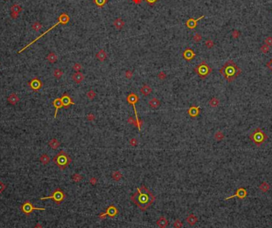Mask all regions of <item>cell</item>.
<instances>
[{
  "instance_id": "obj_13",
  "label": "cell",
  "mask_w": 272,
  "mask_h": 228,
  "mask_svg": "<svg viewBox=\"0 0 272 228\" xmlns=\"http://www.w3.org/2000/svg\"><path fill=\"white\" fill-rule=\"evenodd\" d=\"M61 100L63 107H65V108L69 107L70 105H74V104H75V103L72 101V100L71 99V97H70V96H69V94H67V93H65V94L61 96Z\"/></svg>"
},
{
  "instance_id": "obj_49",
  "label": "cell",
  "mask_w": 272,
  "mask_h": 228,
  "mask_svg": "<svg viewBox=\"0 0 272 228\" xmlns=\"http://www.w3.org/2000/svg\"><path fill=\"white\" fill-rule=\"evenodd\" d=\"M145 1H146L147 3L149 4L150 6H153V5H154V4L158 1V0H145Z\"/></svg>"
},
{
  "instance_id": "obj_54",
  "label": "cell",
  "mask_w": 272,
  "mask_h": 228,
  "mask_svg": "<svg viewBox=\"0 0 272 228\" xmlns=\"http://www.w3.org/2000/svg\"><path fill=\"white\" fill-rule=\"evenodd\" d=\"M87 118H88V121H93V120L95 119L94 115H93V114H89V115H88Z\"/></svg>"
},
{
  "instance_id": "obj_50",
  "label": "cell",
  "mask_w": 272,
  "mask_h": 228,
  "mask_svg": "<svg viewBox=\"0 0 272 228\" xmlns=\"http://www.w3.org/2000/svg\"><path fill=\"white\" fill-rule=\"evenodd\" d=\"M128 122L129 123H130V124H134V126H137V122H136V119L134 120L133 118H128Z\"/></svg>"
},
{
  "instance_id": "obj_42",
  "label": "cell",
  "mask_w": 272,
  "mask_h": 228,
  "mask_svg": "<svg viewBox=\"0 0 272 228\" xmlns=\"http://www.w3.org/2000/svg\"><path fill=\"white\" fill-rule=\"evenodd\" d=\"M173 226H174V227H176V228H181V227H182V226H183V223L181 222V220H179V219H177V220L174 222V223H173Z\"/></svg>"
},
{
  "instance_id": "obj_52",
  "label": "cell",
  "mask_w": 272,
  "mask_h": 228,
  "mask_svg": "<svg viewBox=\"0 0 272 228\" xmlns=\"http://www.w3.org/2000/svg\"><path fill=\"white\" fill-rule=\"evenodd\" d=\"M89 182H90V184H92L93 185H95L96 184V182H97V180H96V177H92L89 180Z\"/></svg>"
},
{
  "instance_id": "obj_32",
  "label": "cell",
  "mask_w": 272,
  "mask_h": 228,
  "mask_svg": "<svg viewBox=\"0 0 272 228\" xmlns=\"http://www.w3.org/2000/svg\"><path fill=\"white\" fill-rule=\"evenodd\" d=\"M259 188L263 192H268L270 190V185L266 183V182H263Z\"/></svg>"
},
{
  "instance_id": "obj_17",
  "label": "cell",
  "mask_w": 272,
  "mask_h": 228,
  "mask_svg": "<svg viewBox=\"0 0 272 228\" xmlns=\"http://www.w3.org/2000/svg\"><path fill=\"white\" fill-rule=\"evenodd\" d=\"M72 80L76 83H80L84 79V74L81 72H76V73H74L72 76Z\"/></svg>"
},
{
  "instance_id": "obj_26",
  "label": "cell",
  "mask_w": 272,
  "mask_h": 228,
  "mask_svg": "<svg viewBox=\"0 0 272 228\" xmlns=\"http://www.w3.org/2000/svg\"><path fill=\"white\" fill-rule=\"evenodd\" d=\"M60 145H61L60 142L56 138H53L49 142V146L53 150H57L60 146Z\"/></svg>"
},
{
  "instance_id": "obj_11",
  "label": "cell",
  "mask_w": 272,
  "mask_h": 228,
  "mask_svg": "<svg viewBox=\"0 0 272 228\" xmlns=\"http://www.w3.org/2000/svg\"><path fill=\"white\" fill-rule=\"evenodd\" d=\"M29 86L33 92H37L42 87V82L38 78H33L30 82H29Z\"/></svg>"
},
{
  "instance_id": "obj_41",
  "label": "cell",
  "mask_w": 272,
  "mask_h": 228,
  "mask_svg": "<svg viewBox=\"0 0 272 228\" xmlns=\"http://www.w3.org/2000/svg\"><path fill=\"white\" fill-rule=\"evenodd\" d=\"M201 40H202V36H201L200 33H195V35L193 36V41L198 43V42H200Z\"/></svg>"
},
{
  "instance_id": "obj_21",
  "label": "cell",
  "mask_w": 272,
  "mask_h": 228,
  "mask_svg": "<svg viewBox=\"0 0 272 228\" xmlns=\"http://www.w3.org/2000/svg\"><path fill=\"white\" fill-rule=\"evenodd\" d=\"M156 223H157L158 226H159L161 228H165V227H166L168 226L169 222H168V220L166 219V218L165 216H161L158 219V220L157 221Z\"/></svg>"
},
{
  "instance_id": "obj_23",
  "label": "cell",
  "mask_w": 272,
  "mask_h": 228,
  "mask_svg": "<svg viewBox=\"0 0 272 228\" xmlns=\"http://www.w3.org/2000/svg\"><path fill=\"white\" fill-rule=\"evenodd\" d=\"M197 218L196 215H194L193 214H190L186 219V221L187 222V223L190 225V226H193L195 225L197 222Z\"/></svg>"
},
{
  "instance_id": "obj_36",
  "label": "cell",
  "mask_w": 272,
  "mask_h": 228,
  "mask_svg": "<svg viewBox=\"0 0 272 228\" xmlns=\"http://www.w3.org/2000/svg\"><path fill=\"white\" fill-rule=\"evenodd\" d=\"M214 138H215V139L217 140V141H221V140L224 138V133H223L221 131H218V132H216V133H215Z\"/></svg>"
},
{
  "instance_id": "obj_45",
  "label": "cell",
  "mask_w": 272,
  "mask_h": 228,
  "mask_svg": "<svg viewBox=\"0 0 272 228\" xmlns=\"http://www.w3.org/2000/svg\"><path fill=\"white\" fill-rule=\"evenodd\" d=\"M158 77L159 80H165V79L166 78V74L164 72H160L158 73Z\"/></svg>"
},
{
  "instance_id": "obj_27",
  "label": "cell",
  "mask_w": 272,
  "mask_h": 228,
  "mask_svg": "<svg viewBox=\"0 0 272 228\" xmlns=\"http://www.w3.org/2000/svg\"><path fill=\"white\" fill-rule=\"evenodd\" d=\"M149 105L150 107H152L154 109H157L160 106V101L157 98H153L149 101Z\"/></svg>"
},
{
  "instance_id": "obj_35",
  "label": "cell",
  "mask_w": 272,
  "mask_h": 228,
  "mask_svg": "<svg viewBox=\"0 0 272 228\" xmlns=\"http://www.w3.org/2000/svg\"><path fill=\"white\" fill-rule=\"evenodd\" d=\"M96 96V92H94L93 90H90V91H88V92H87V97L90 100H93L95 99Z\"/></svg>"
},
{
  "instance_id": "obj_14",
  "label": "cell",
  "mask_w": 272,
  "mask_h": 228,
  "mask_svg": "<svg viewBox=\"0 0 272 228\" xmlns=\"http://www.w3.org/2000/svg\"><path fill=\"white\" fill-rule=\"evenodd\" d=\"M183 58L186 61H191L192 60H193V58L196 56V53H194V51L192 49H186L184 52H183Z\"/></svg>"
},
{
  "instance_id": "obj_37",
  "label": "cell",
  "mask_w": 272,
  "mask_h": 228,
  "mask_svg": "<svg viewBox=\"0 0 272 228\" xmlns=\"http://www.w3.org/2000/svg\"><path fill=\"white\" fill-rule=\"evenodd\" d=\"M32 28L35 30V31H39L41 28H42V26L40 22H35L33 25H32Z\"/></svg>"
},
{
  "instance_id": "obj_5",
  "label": "cell",
  "mask_w": 272,
  "mask_h": 228,
  "mask_svg": "<svg viewBox=\"0 0 272 228\" xmlns=\"http://www.w3.org/2000/svg\"><path fill=\"white\" fill-rule=\"evenodd\" d=\"M266 138L267 135L260 128L255 129V130L250 135V139L251 142H253L258 146L262 145L266 140Z\"/></svg>"
},
{
  "instance_id": "obj_2",
  "label": "cell",
  "mask_w": 272,
  "mask_h": 228,
  "mask_svg": "<svg viewBox=\"0 0 272 228\" xmlns=\"http://www.w3.org/2000/svg\"><path fill=\"white\" fill-rule=\"evenodd\" d=\"M242 72V69L232 60L227 61L224 66L220 69V73L229 83L235 80L237 76Z\"/></svg>"
},
{
  "instance_id": "obj_20",
  "label": "cell",
  "mask_w": 272,
  "mask_h": 228,
  "mask_svg": "<svg viewBox=\"0 0 272 228\" xmlns=\"http://www.w3.org/2000/svg\"><path fill=\"white\" fill-rule=\"evenodd\" d=\"M7 101L11 105H16L19 102V98H18V96L15 93H12V94H11L8 96Z\"/></svg>"
},
{
  "instance_id": "obj_1",
  "label": "cell",
  "mask_w": 272,
  "mask_h": 228,
  "mask_svg": "<svg viewBox=\"0 0 272 228\" xmlns=\"http://www.w3.org/2000/svg\"><path fill=\"white\" fill-rule=\"evenodd\" d=\"M130 200L138 206L141 211H145L153 204L155 200V196L145 185H142L141 188L137 189V192L131 196Z\"/></svg>"
},
{
  "instance_id": "obj_24",
  "label": "cell",
  "mask_w": 272,
  "mask_h": 228,
  "mask_svg": "<svg viewBox=\"0 0 272 228\" xmlns=\"http://www.w3.org/2000/svg\"><path fill=\"white\" fill-rule=\"evenodd\" d=\"M69 20H70V18L66 13L61 14L60 15V17L58 18V22H60V23L63 24V25H66L67 23H69Z\"/></svg>"
},
{
  "instance_id": "obj_38",
  "label": "cell",
  "mask_w": 272,
  "mask_h": 228,
  "mask_svg": "<svg viewBox=\"0 0 272 228\" xmlns=\"http://www.w3.org/2000/svg\"><path fill=\"white\" fill-rule=\"evenodd\" d=\"M72 180H73L74 182H79V181H80V180L83 179V177H82L81 175H80V174H78V173H76V174H74V175L72 176Z\"/></svg>"
},
{
  "instance_id": "obj_30",
  "label": "cell",
  "mask_w": 272,
  "mask_h": 228,
  "mask_svg": "<svg viewBox=\"0 0 272 228\" xmlns=\"http://www.w3.org/2000/svg\"><path fill=\"white\" fill-rule=\"evenodd\" d=\"M108 2V0H93V3L99 8H103Z\"/></svg>"
},
{
  "instance_id": "obj_48",
  "label": "cell",
  "mask_w": 272,
  "mask_h": 228,
  "mask_svg": "<svg viewBox=\"0 0 272 228\" xmlns=\"http://www.w3.org/2000/svg\"><path fill=\"white\" fill-rule=\"evenodd\" d=\"M6 188H7L6 185L4 183H3L2 181H0V193L3 192V191L6 189Z\"/></svg>"
},
{
  "instance_id": "obj_10",
  "label": "cell",
  "mask_w": 272,
  "mask_h": 228,
  "mask_svg": "<svg viewBox=\"0 0 272 228\" xmlns=\"http://www.w3.org/2000/svg\"><path fill=\"white\" fill-rule=\"evenodd\" d=\"M247 195V190L244 189V188H240L236 190V193L233 195V196H231L229 197H227L225 198L224 200H230V199H232L234 197H238L239 199H244Z\"/></svg>"
},
{
  "instance_id": "obj_33",
  "label": "cell",
  "mask_w": 272,
  "mask_h": 228,
  "mask_svg": "<svg viewBox=\"0 0 272 228\" xmlns=\"http://www.w3.org/2000/svg\"><path fill=\"white\" fill-rule=\"evenodd\" d=\"M54 76L56 79H61V76H63V72L61 69L59 68H56L54 72Z\"/></svg>"
},
{
  "instance_id": "obj_8",
  "label": "cell",
  "mask_w": 272,
  "mask_h": 228,
  "mask_svg": "<svg viewBox=\"0 0 272 228\" xmlns=\"http://www.w3.org/2000/svg\"><path fill=\"white\" fill-rule=\"evenodd\" d=\"M21 210L26 215H30L33 211L35 210H39V211H44L45 210L44 207H35L33 206V204L30 202V201H26L25 203L22 204V205L21 206Z\"/></svg>"
},
{
  "instance_id": "obj_31",
  "label": "cell",
  "mask_w": 272,
  "mask_h": 228,
  "mask_svg": "<svg viewBox=\"0 0 272 228\" xmlns=\"http://www.w3.org/2000/svg\"><path fill=\"white\" fill-rule=\"evenodd\" d=\"M111 176H112V178H113V180L115 181H119L123 176H122V174H121V172L119 171H115V172H113Z\"/></svg>"
},
{
  "instance_id": "obj_16",
  "label": "cell",
  "mask_w": 272,
  "mask_h": 228,
  "mask_svg": "<svg viewBox=\"0 0 272 228\" xmlns=\"http://www.w3.org/2000/svg\"><path fill=\"white\" fill-rule=\"evenodd\" d=\"M11 17L13 18H16L18 16V14L22 11V7L18 4H14L13 6H11Z\"/></svg>"
},
{
  "instance_id": "obj_28",
  "label": "cell",
  "mask_w": 272,
  "mask_h": 228,
  "mask_svg": "<svg viewBox=\"0 0 272 228\" xmlns=\"http://www.w3.org/2000/svg\"><path fill=\"white\" fill-rule=\"evenodd\" d=\"M47 60H48V61L49 62H50V63H55L57 61V56L54 53H50L48 55H47Z\"/></svg>"
},
{
  "instance_id": "obj_22",
  "label": "cell",
  "mask_w": 272,
  "mask_h": 228,
  "mask_svg": "<svg viewBox=\"0 0 272 228\" xmlns=\"http://www.w3.org/2000/svg\"><path fill=\"white\" fill-rule=\"evenodd\" d=\"M96 59H97L99 61L103 62V61H104L107 59L108 55H107V53H106L104 49H100V50L96 53Z\"/></svg>"
},
{
  "instance_id": "obj_6",
  "label": "cell",
  "mask_w": 272,
  "mask_h": 228,
  "mask_svg": "<svg viewBox=\"0 0 272 228\" xmlns=\"http://www.w3.org/2000/svg\"><path fill=\"white\" fill-rule=\"evenodd\" d=\"M212 68L205 62V61H202L198 65L196 66V68H194V72L199 76V77L202 80L205 79L211 72H212Z\"/></svg>"
},
{
  "instance_id": "obj_25",
  "label": "cell",
  "mask_w": 272,
  "mask_h": 228,
  "mask_svg": "<svg viewBox=\"0 0 272 228\" xmlns=\"http://www.w3.org/2000/svg\"><path fill=\"white\" fill-rule=\"evenodd\" d=\"M140 92L144 96H149L151 92H152V88L148 86V85H144L143 87H141L140 89Z\"/></svg>"
},
{
  "instance_id": "obj_7",
  "label": "cell",
  "mask_w": 272,
  "mask_h": 228,
  "mask_svg": "<svg viewBox=\"0 0 272 228\" xmlns=\"http://www.w3.org/2000/svg\"><path fill=\"white\" fill-rule=\"evenodd\" d=\"M65 199V195L64 193V192L61 189H57L54 190V192H53V194L50 196H46V197H41L40 198L41 200H54L57 204H61Z\"/></svg>"
},
{
  "instance_id": "obj_51",
  "label": "cell",
  "mask_w": 272,
  "mask_h": 228,
  "mask_svg": "<svg viewBox=\"0 0 272 228\" xmlns=\"http://www.w3.org/2000/svg\"><path fill=\"white\" fill-rule=\"evenodd\" d=\"M130 145L132 146H136V145H137V139H135V138L130 139Z\"/></svg>"
},
{
  "instance_id": "obj_12",
  "label": "cell",
  "mask_w": 272,
  "mask_h": 228,
  "mask_svg": "<svg viewBox=\"0 0 272 228\" xmlns=\"http://www.w3.org/2000/svg\"><path fill=\"white\" fill-rule=\"evenodd\" d=\"M205 18V15H202V16H201L200 18H197V19L193 18H189V19L186 21V26L190 29H196L197 26V22H198V21H200L201 19H202V18Z\"/></svg>"
},
{
  "instance_id": "obj_55",
  "label": "cell",
  "mask_w": 272,
  "mask_h": 228,
  "mask_svg": "<svg viewBox=\"0 0 272 228\" xmlns=\"http://www.w3.org/2000/svg\"><path fill=\"white\" fill-rule=\"evenodd\" d=\"M132 2L134 4H140L143 2V0H132Z\"/></svg>"
},
{
  "instance_id": "obj_34",
  "label": "cell",
  "mask_w": 272,
  "mask_h": 228,
  "mask_svg": "<svg viewBox=\"0 0 272 228\" xmlns=\"http://www.w3.org/2000/svg\"><path fill=\"white\" fill-rule=\"evenodd\" d=\"M219 103H220V101H219V100H218L217 98H216V97L211 99L210 101H209V105H210L211 107H217V106L219 105Z\"/></svg>"
},
{
  "instance_id": "obj_15",
  "label": "cell",
  "mask_w": 272,
  "mask_h": 228,
  "mask_svg": "<svg viewBox=\"0 0 272 228\" xmlns=\"http://www.w3.org/2000/svg\"><path fill=\"white\" fill-rule=\"evenodd\" d=\"M200 107H195V106H192L188 109V114L190 117L192 118H196L200 114Z\"/></svg>"
},
{
  "instance_id": "obj_29",
  "label": "cell",
  "mask_w": 272,
  "mask_h": 228,
  "mask_svg": "<svg viewBox=\"0 0 272 228\" xmlns=\"http://www.w3.org/2000/svg\"><path fill=\"white\" fill-rule=\"evenodd\" d=\"M39 160H40V161H41L43 165H47V164L50 161V157H49L46 153L42 154V155L40 157Z\"/></svg>"
},
{
  "instance_id": "obj_3",
  "label": "cell",
  "mask_w": 272,
  "mask_h": 228,
  "mask_svg": "<svg viewBox=\"0 0 272 228\" xmlns=\"http://www.w3.org/2000/svg\"><path fill=\"white\" fill-rule=\"evenodd\" d=\"M54 162L57 165V167L61 169L64 170L66 167H68L69 165V164L72 162V159L71 157L69 156L68 153H66L65 151L61 150L60 151V153H58L53 159Z\"/></svg>"
},
{
  "instance_id": "obj_9",
  "label": "cell",
  "mask_w": 272,
  "mask_h": 228,
  "mask_svg": "<svg viewBox=\"0 0 272 228\" xmlns=\"http://www.w3.org/2000/svg\"><path fill=\"white\" fill-rule=\"evenodd\" d=\"M119 213V210L117 207H115L114 205H111L109 206L107 209H106V212L105 213H102L99 215L100 219H104L105 218L107 215H108L111 218H114L115 216H116Z\"/></svg>"
},
{
  "instance_id": "obj_44",
  "label": "cell",
  "mask_w": 272,
  "mask_h": 228,
  "mask_svg": "<svg viewBox=\"0 0 272 228\" xmlns=\"http://www.w3.org/2000/svg\"><path fill=\"white\" fill-rule=\"evenodd\" d=\"M264 41H265L266 44H267L268 46H272V37H267Z\"/></svg>"
},
{
  "instance_id": "obj_4",
  "label": "cell",
  "mask_w": 272,
  "mask_h": 228,
  "mask_svg": "<svg viewBox=\"0 0 272 228\" xmlns=\"http://www.w3.org/2000/svg\"><path fill=\"white\" fill-rule=\"evenodd\" d=\"M139 100V97L138 96V95H136L135 93H130L127 97V101L129 104H131L133 106V108L134 110V115H135V118H136V122H137V127L139 129V130H141V126L143 125V121L139 120V117H138V113H137V110H136L135 107V103H137Z\"/></svg>"
},
{
  "instance_id": "obj_19",
  "label": "cell",
  "mask_w": 272,
  "mask_h": 228,
  "mask_svg": "<svg viewBox=\"0 0 272 228\" xmlns=\"http://www.w3.org/2000/svg\"><path fill=\"white\" fill-rule=\"evenodd\" d=\"M125 25V22H123V20L121 18H117L116 19H115L114 22H113V26L114 27L118 29V30H120L123 28Z\"/></svg>"
},
{
  "instance_id": "obj_40",
  "label": "cell",
  "mask_w": 272,
  "mask_h": 228,
  "mask_svg": "<svg viewBox=\"0 0 272 228\" xmlns=\"http://www.w3.org/2000/svg\"><path fill=\"white\" fill-rule=\"evenodd\" d=\"M260 50L263 53H266L270 51V47L268 46L267 44H263L262 46L260 47Z\"/></svg>"
},
{
  "instance_id": "obj_53",
  "label": "cell",
  "mask_w": 272,
  "mask_h": 228,
  "mask_svg": "<svg viewBox=\"0 0 272 228\" xmlns=\"http://www.w3.org/2000/svg\"><path fill=\"white\" fill-rule=\"evenodd\" d=\"M266 67H267V68H269L270 71H271V72H272V59H271V60H270V61L268 63H266Z\"/></svg>"
},
{
  "instance_id": "obj_18",
  "label": "cell",
  "mask_w": 272,
  "mask_h": 228,
  "mask_svg": "<svg viewBox=\"0 0 272 228\" xmlns=\"http://www.w3.org/2000/svg\"><path fill=\"white\" fill-rule=\"evenodd\" d=\"M53 105L54 107L56 108L55 110V113H54V118H57V111L59 109H61L62 107H63V104H62V102H61V98H57V99H55L53 102Z\"/></svg>"
},
{
  "instance_id": "obj_43",
  "label": "cell",
  "mask_w": 272,
  "mask_h": 228,
  "mask_svg": "<svg viewBox=\"0 0 272 228\" xmlns=\"http://www.w3.org/2000/svg\"><path fill=\"white\" fill-rule=\"evenodd\" d=\"M81 68H82V66H81V65L79 64V63H75L74 65L72 66V68H73L76 72H80V70L81 69Z\"/></svg>"
},
{
  "instance_id": "obj_46",
  "label": "cell",
  "mask_w": 272,
  "mask_h": 228,
  "mask_svg": "<svg viewBox=\"0 0 272 228\" xmlns=\"http://www.w3.org/2000/svg\"><path fill=\"white\" fill-rule=\"evenodd\" d=\"M125 76H126L127 79H131L132 76H133V72H132V71H130V70L126 71V72H125Z\"/></svg>"
},
{
  "instance_id": "obj_47",
  "label": "cell",
  "mask_w": 272,
  "mask_h": 228,
  "mask_svg": "<svg viewBox=\"0 0 272 228\" xmlns=\"http://www.w3.org/2000/svg\"><path fill=\"white\" fill-rule=\"evenodd\" d=\"M240 32H239L238 30H233V31H232V36L233 38L236 39V38H238V37H240Z\"/></svg>"
},
{
  "instance_id": "obj_56",
  "label": "cell",
  "mask_w": 272,
  "mask_h": 228,
  "mask_svg": "<svg viewBox=\"0 0 272 228\" xmlns=\"http://www.w3.org/2000/svg\"><path fill=\"white\" fill-rule=\"evenodd\" d=\"M5 1H7V0H5Z\"/></svg>"
},
{
  "instance_id": "obj_39",
  "label": "cell",
  "mask_w": 272,
  "mask_h": 228,
  "mask_svg": "<svg viewBox=\"0 0 272 228\" xmlns=\"http://www.w3.org/2000/svg\"><path fill=\"white\" fill-rule=\"evenodd\" d=\"M205 44L208 49H212L214 46V42L211 39H208V40H206Z\"/></svg>"
}]
</instances>
